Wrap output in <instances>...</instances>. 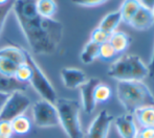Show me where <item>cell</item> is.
<instances>
[{
    "label": "cell",
    "instance_id": "1",
    "mask_svg": "<svg viewBox=\"0 0 154 138\" xmlns=\"http://www.w3.org/2000/svg\"><path fill=\"white\" fill-rule=\"evenodd\" d=\"M12 10L35 55L56 52L64 32L60 21L40 16L36 10V0H15Z\"/></svg>",
    "mask_w": 154,
    "mask_h": 138
},
{
    "label": "cell",
    "instance_id": "2",
    "mask_svg": "<svg viewBox=\"0 0 154 138\" xmlns=\"http://www.w3.org/2000/svg\"><path fill=\"white\" fill-rule=\"evenodd\" d=\"M116 95L127 113L133 114L137 109L154 106V95L143 81H120L116 85Z\"/></svg>",
    "mask_w": 154,
    "mask_h": 138
},
{
    "label": "cell",
    "instance_id": "3",
    "mask_svg": "<svg viewBox=\"0 0 154 138\" xmlns=\"http://www.w3.org/2000/svg\"><path fill=\"white\" fill-rule=\"evenodd\" d=\"M55 107L58 112L59 124L68 138H82L81 122H80V110L81 104L73 98H57Z\"/></svg>",
    "mask_w": 154,
    "mask_h": 138
},
{
    "label": "cell",
    "instance_id": "4",
    "mask_svg": "<svg viewBox=\"0 0 154 138\" xmlns=\"http://www.w3.org/2000/svg\"><path fill=\"white\" fill-rule=\"evenodd\" d=\"M108 75L116 81H143L148 77V67L140 57L124 55L111 64Z\"/></svg>",
    "mask_w": 154,
    "mask_h": 138
},
{
    "label": "cell",
    "instance_id": "5",
    "mask_svg": "<svg viewBox=\"0 0 154 138\" xmlns=\"http://www.w3.org/2000/svg\"><path fill=\"white\" fill-rule=\"evenodd\" d=\"M23 50H24V56H25V63L29 66V68L32 70V76L31 80H29V85L32 86V88L42 98V100H45L51 104H55L58 96L54 86L51 85L49 80L44 74L42 69L39 67V65L35 61V59L32 58L31 52L29 50H26L25 48H23Z\"/></svg>",
    "mask_w": 154,
    "mask_h": 138
},
{
    "label": "cell",
    "instance_id": "6",
    "mask_svg": "<svg viewBox=\"0 0 154 138\" xmlns=\"http://www.w3.org/2000/svg\"><path fill=\"white\" fill-rule=\"evenodd\" d=\"M31 100L24 92H12L0 112V120L12 122L14 118L23 115L31 107Z\"/></svg>",
    "mask_w": 154,
    "mask_h": 138
},
{
    "label": "cell",
    "instance_id": "7",
    "mask_svg": "<svg viewBox=\"0 0 154 138\" xmlns=\"http://www.w3.org/2000/svg\"><path fill=\"white\" fill-rule=\"evenodd\" d=\"M32 117L39 128H53L59 124L58 112L55 104L45 100H40L32 106Z\"/></svg>",
    "mask_w": 154,
    "mask_h": 138
},
{
    "label": "cell",
    "instance_id": "8",
    "mask_svg": "<svg viewBox=\"0 0 154 138\" xmlns=\"http://www.w3.org/2000/svg\"><path fill=\"white\" fill-rule=\"evenodd\" d=\"M114 117L106 110H102L90 124L84 138H107Z\"/></svg>",
    "mask_w": 154,
    "mask_h": 138
},
{
    "label": "cell",
    "instance_id": "9",
    "mask_svg": "<svg viewBox=\"0 0 154 138\" xmlns=\"http://www.w3.org/2000/svg\"><path fill=\"white\" fill-rule=\"evenodd\" d=\"M100 83L101 81L97 77H91L80 87L82 107H83L85 113L91 114L97 107V103L94 100V89Z\"/></svg>",
    "mask_w": 154,
    "mask_h": 138
},
{
    "label": "cell",
    "instance_id": "10",
    "mask_svg": "<svg viewBox=\"0 0 154 138\" xmlns=\"http://www.w3.org/2000/svg\"><path fill=\"white\" fill-rule=\"evenodd\" d=\"M114 126L122 138H135L138 132L133 114L126 113L114 118Z\"/></svg>",
    "mask_w": 154,
    "mask_h": 138
},
{
    "label": "cell",
    "instance_id": "11",
    "mask_svg": "<svg viewBox=\"0 0 154 138\" xmlns=\"http://www.w3.org/2000/svg\"><path fill=\"white\" fill-rule=\"evenodd\" d=\"M61 77L64 86L66 88H68V89H77V88H80L87 81L85 72L78 68H68V67L62 68Z\"/></svg>",
    "mask_w": 154,
    "mask_h": 138
},
{
    "label": "cell",
    "instance_id": "12",
    "mask_svg": "<svg viewBox=\"0 0 154 138\" xmlns=\"http://www.w3.org/2000/svg\"><path fill=\"white\" fill-rule=\"evenodd\" d=\"M154 24V17L151 10H148L145 6L140 5L136 14L133 16L131 21L129 22V25L137 31H146L150 28Z\"/></svg>",
    "mask_w": 154,
    "mask_h": 138
},
{
    "label": "cell",
    "instance_id": "13",
    "mask_svg": "<svg viewBox=\"0 0 154 138\" xmlns=\"http://www.w3.org/2000/svg\"><path fill=\"white\" fill-rule=\"evenodd\" d=\"M29 86V83L19 82L14 76H6L0 73V92L11 94L15 91H24Z\"/></svg>",
    "mask_w": 154,
    "mask_h": 138
},
{
    "label": "cell",
    "instance_id": "14",
    "mask_svg": "<svg viewBox=\"0 0 154 138\" xmlns=\"http://www.w3.org/2000/svg\"><path fill=\"white\" fill-rule=\"evenodd\" d=\"M0 57L5 58L10 61L16 63L17 65H22L25 63V56L23 47L18 46H5L0 48Z\"/></svg>",
    "mask_w": 154,
    "mask_h": 138
},
{
    "label": "cell",
    "instance_id": "15",
    "mask_svg": "<svg viewBox=\"0 0 154 138\" xmlns=\"http://www.w3.org/2000/svg\"><path fill=\"white\" fill-rule=\"evenodd\" d=\"M133 114L142 128H154V106L140 108Z\"/></svg>",
    "mask_w": 154,
    "mask_h": 138
},
{
    "label": "cell",
    "instance_id": "16",
    "mask_svg": "<svg viewBox=\"0 0 154 138\" xmlns=\"http://www.w3.org/2000/svg\"><path fill=\"white\" fill-rule=\"evenodd\" d=\"M108 42L111 44L116 53H121L128 49L130 43H131V38L129 37V34L124 32H114L111 34Z\"/></svg>",
    "mask_w": 154,
    "mask_h": 138
},
{
    "label": "cell",
    "instance_id": "17",
    "mask_svg": "<svg viewBox=\"0 0 154 138\" xmlns=\"http://www.w3.org/2000/svg\"><path fill=\"white\" fill-rule=\"evenodd\" d=\"M121 22H122V16H121L120 10H116V12H111L106 15L101 20L99 27L107 33L112 34L116 31Z\"/></svg>",
    "mask_w": 154,
    "mask_h": 138
},
{
    "label": "cell",
    "instance_id": "18",
    "mask_svg": "<svg viewBox=\"0 0 154 138\" xmlns=\"http://www.w3.org/2000/svg\"><path fill=\"white\" fill-rule=\"evenodd\" d=\"M140 5L142 4L140 3L138 0H124L123 3L121 4L120 10H119L121 13V16H122L123 22L129 24V22L136 14Z\"/></svg>",
    "mask_w": 154,
    "mask_h": 138
},
{
    "label": "cell",
    "instance_id": "19",
    "mask_svg": "<svg viewBox=\"0 0 154 138\" xmlns=\"http://www.w3.org/2000/svg\"><path fill=\"white\" fill-rule=\"evenodd\" d=\"M36 10L40 16L53 18L58 10V5L55 0H36Z\"/></svg>",
    "mask_w": 154,
    "mask_h": 138
},
{
    "label": "cell",
    "instance_id": "20",
    "mask_svg": "<svg viewBox=\"0 0 154 138\" xmlns=\"http://www.w3.org/2000/svg\"><path fill=\"white\" fill-rule=\"evenodd\" d=\"M13 132L18 135H25L32 130V122L27 116L20 115L11 122Z\"/></svg>",
    "mask_w": 154,
    "mask_h": 138
},
{
    "label": "cell",
    "instance_id": "21",
    "mask_svg": "<svg viewBox=\"0 0 154 138\" xmlns=\"http://www.w3.org/2000/svg\"><path fill=\"white\" fill-rule=\"evenodd\" d=\"M99 50H100V45L97 43L89 41L86 43L84 46L83 50L81 52V61L84 64H90L94 61L97 58H99Z\"/></svg>",
    "mask_w": 154,
    "mask_h": 138
},
{
    "label": "cell",
    "instance_id": "22",
    "mask_svg": "<svg viewBox=\"0 0 154 138\" xmlns=\"http://www.w3.org/2000/svg\"><path fill=\"white\" fill-rule=\"evenodd\" d=\"M112 95L111 88L108 85L100 83L94 89V100L97 104H103L110 100Z\"/></svg>",
    "mask_w": 154,
    "mask_h": 138
},
{
    "label": "cell",
    "instance_id": "23",
    "mask_svg": "<svg viewBox=\"0 0 154 138\" xmlns=\"http://www.w3.org/2000/svg\"><path fill=\"white\" fill-rule=\"evenodd\" d=\"M18 66L19 65H17L14 62L0 57V73L1 74H4L6 76H14Z\"/></svg>",
    "mask_w": 154,
    "mask_h": 138
},
{
    "label": "cell",
    "instance_id": "24",
    "mask_svg": "<svg viewBox=\"0 0 154 138\" xmlns=\"http://www.w3.org/2000/svg\"><path fill=\"white\" fill-rule=\"evenodd\" d=\"M118 55L114 48L111 46L109 42H105L103 44L100 45V50H99V58L103 61H109V60L113 59L116 56Z\"/></svg>",
    "mask_w": 154,
    "mask_h": 138
},
{
    "label": "cell",
    "instance_id": "25",
    "mask_svg": "<svg viewBox=\"0 0 154 138\" xmlns=\"http://www.w3.org/2000/svg\"><path fill=\"white\" fill-rule=\"evenodd\" d=\"M31 76H32V70L26 63L22 64V65H19L16 70V73L14 75L15 79H17L19 82H22V83H29Z\"/></svg>",
    "mask_w": 154,
    "mask_h": 138
},
{
    "label": "cell",
    "instance_id": "26",
    "mask_svg": "<svg viewBox=\"0 0 154 138\" xmlns=\"http://www.w3.org/2000/svg\"><path fill=\"white\" fill-rule=\"evenodd\" d=\"M110 36H111V34L103 31V29L100 28V27L97 26V28L93 29L91 34H90V41H92V42L101 45L105 42H108V41H109Z\"/></svg>",
    "mask_w": 154,
    "mask_h": 138
},
{
    "label": "cell",
    "instance_id": "27",
    "mask_svg": "<svg viewBox=\"0 0 154 138\" xmlns=\"http://www.w3.org/2000/svg\"><path fill=\"white\" fill-rule=\"evenodd\" d=\"M15 0H12L11 2H8V4L3 6H0V34L2 33V29L4 27V24H5V21L8 19V16L10 14V12L13 8V4H14Z\"/></svg>",
    "mask_w": 154,
    "mask_h": 138
},
{
    "label": "cell",
    "instance_id": "28",
    "mask_svg": "<svg viewBox=\"0 0 154 138\" xmlns=\"http://www.w3.org/2000/svg\"><path fill=\"white\" fill-rule=\"evenodd\" d=\"M14 134L11 122L0 120V138H11Z\"/></svg>",
    "mask_w": 154,
    "mask_h": 138
},
{
    "label": "cell",
    "instance_id": "29",
    "mask_svg": "<svg viewBox=\"0 0 154 138\" xmlns=\"http://www.w3.org/2000/svg\"><path fill=\"white\" fill-rule=\"evenodd\" d=\"M109 0H71V2L79 6H85V8H93V6H99L106 3Z\"/></svg>",
    "mask_w": 154,
    "mask_h": 138
},
{
    "label": "cell",
    "instance_id": "30",
    "mask_svg": "<svg viewBox=\"0 0 154 138\" xmlns=\"http://www.w3.org/2000/svg\"><path fill=\"white\" fill-rule=\"evenodd\" d=\"M138 132L143 138H154V128H142Z\"/></svg>",
    "mask_w": 154,
    "mask_h": 138
},
{
    "label": "cell",
    "instance_id": "31",
    "mask_svg": "<svg viewBox=\"0 0 154 138\" xmlns=\"http://www.w3.org/2000/svg\"><path fill=\"white\" fill-rule=\"evenodd\" d=\"M148 76L151 80H154V48L152 51V56H151V60L148 65Z\"/></svg>",
    "mask_w": 154,
    "mask_h": 138
},
{
    "label": "cell",
    "instance_id": "32",
    "mask_svg": "<svg viewBox=\"0 0 154 138\" xmlns=\"http://www.w3.org/2000/svg\"><path fill=\"white\" fill-rule=\"evenodd\" d=\"M138 1L143 6H145L148 10H152L154 8V0H138Z\"/></svg>",
    "mask_w": 154,
    "mask_h": 138
},
{
    "label": "cell",
    "instance_id": "33",
    "mask_svg": "<svg viewBox=\"0 0 154 138\" xmlns=\"http://www.w3.org/2000/svg\"><path fill=\"white\" fill-rule=\"evenodd\" d=\"M10 94L8 93H4V92H0V112H1L2 108H3L4 104H5L6 100L8 98Z\"/></svg>",
    "mask_w": 154,
    "mask_h": 138
},
{
    "label": "cell",
    "instance_id": "34",
    "mask_svg": "<svg viewBox=\"0 0 154 138\" xmlns=\"http://www.w3.org/2000/svg\"><path fill=\"white\" fill-rule=\"evenodd\" d=\"M12 0H0V6H3L5 4H8V2H11Z\"/></svg>",
    "mask_w": 154,
    "mask_h": 138
},
{
    "label": "cell",
    "instance_id": "35",
    "mask_svg": "<svg viewBox=\"0 0 154 138\" xmlns=\"http://www.w3.org/2000/svg\"><path fill=\"white\" fill-rule=\"evenodd\" d=\"M135 138H143V136H142V135L140 134V132H137V134H136Z\"/></svg>",
    "mask_w": 154,
    "mask_h": 138
},
{
    "label": "cell",
    "instance_id": "36",
    "mask_svg": "<svg viewBox=\"0 0 154 138\" xmlns=\"http://www.w3.org/2000/svg\"><path fill=\"white\" fill-rule=\"evenodd\" d=\"M152 13H153V17H154V8H153V10H152Z\"/></svg>",
    "mask_w": 154,
    "mask_h": 138
}]
</instances>
